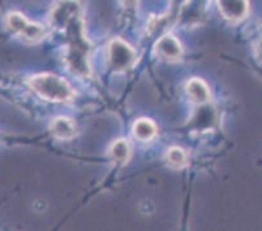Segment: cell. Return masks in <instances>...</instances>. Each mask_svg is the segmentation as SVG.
Listing matches in <instances>:
<instances>
[{
    "label": "cell",
    "mask_w": 262,
    "mask_h": 231,
    "mask_svg": "<svg viewBox=\"0 0 262 231\" xmlns=\"http://www.w3.org/2000/svg\"><path fill=\"white\" fill-rule=\"evenodd\" d=\"M29 85L42 99L49 101H67L75 95L70 83L49 73L33 75L29 80Z\"/></svg>",
    "instance_id": "1"
},
{
    "label": "cell",
    "mask_w": 262,
    "mask_h": 231,
    "mask_svg": "<svg viewBox=\"0 0 262 231\" xmlns=\"http://www.w3.org/2000/svg\"><path fill=\"white\" fill-rule=\"evenodd\" d=\"M6 22L12 33L24 39L25 42L37 43L45 37V28L40 23L30 22L20 12H12L7 16Z\"/></svg>",
    "instance_id": "2"
},
{
    "label": "cell",
    "mask_w": 262,
    "mask_h": 231,
    "mask_svg": "<svg viewBox=\"0 0 262 231\" xmlns=\"http://www.w3.org/2000/svg\"><path fill=\"white\" fill-rule=\"evenodd\" d=\"M135 49L124 40L116 38L108 44V60L114 70L120 71L130 68L135 63Z\"/></svg>",
    "instance_id": "3"
},
{
    "label": "cell",
    "mask_w": 262,
    "mask_h": 231,
    "mask_svg": "<svg viewBox=\"0 0 262 231\" xmlns=\"http://www.w3.org/2000/svg\"><path fill=\"white\" fill-rule=\"evenodd\" d=\"M156 52L168 61H176L183 54L182 44L173 35H163L156 44Z\"/></svg>",
    "instance_id": "4"
},
{
    "label": "cell",
    "mask_w": 262,
    "mask_h": 231,
    "mask_svg": "<svg viewBox=\"0 0 262 231\" xmlns=\"http://www.w3.org/2000/svg\"><path fill=\"white\" fill-rule=\"evenodd\" d=\"M219 11L223 14V17L227 20L236 22L243 20L247 16L249 4L244 0H232V2H219Z\"/></svg>",
    "instance_id": "5"
},
{
    "label": "cell",
    "mask_w": 262,
    "mask_h": 231,
    "mask_svg": "<svg viewBox=\"0 0 262 231\" xmlns=\"http://www.w3.org/2000/svg\"><path fill=\"white\" fill-rule=\"evenodd\" d=\"M187 92L190 99L196 103H206L210 100V91L208 85L200 78H192L187 83Z\"/></svg>",
    "instance_id": "6"
},
{
    "label": "cell",
    "mask_w": 262,
    "mask_h": 231,
    "mask_svg": "<svg viewBox=\"0 0 262 231\" xmlns=\"http://www.w3.org/2000/svg\"><path fill=\"white\" fill-rule=\"evenodd\" d=\"M51 133L58 139H71L76 134L75 122L67 117L55 118L51 123Z\"/></svg>",
    "instance_id": "7"
},
{
    "label": "cell",
    "mask_w": 262,
    "mask_h": 231,
    "mask_svg": "<svg viewBox=\"0 0 262 231\" xmlns=\"http://www.w3.org/2000/svg\"><path fill=\"white\" fill-rule=\"evenodd\" d=\"M133 134L142 142L151 140L157 135L156 123L149 118H140L133 125Z\"/></svg>",
    "instance_id": "8"
},
{
    "label": "cell",
    "mask_w": 262,
    "mask_h": 231,
    "mask_svg": "<svg viewBox=\"0 0 262 231\" xmlns=\"http://www.w3.org/2000/svg\"><path fill=\"white\" fill-rule=\"evenodd\" d=\"M130 156V147L129 143L125 139H118L111 144L110 147V157L115 161L116 164H123L127 163L129 160Z\"/></svg>",
    "instance_id": "9"
},
{
    "label": "cell",
    "mask_w": 262,
    "mask_h": 231,
    "mask_svg": "<svg viewBox=\"0 0 262 231\" xmlns=\"http://www.w3.org/2000/svg\"><path fill=\"white\" fill-rule=\"evenodd\" d=\"M166 159H167L168 165L175 169H182L187 164V155L179 147H172V148L168 149Z\"/></svg>",
    "instance_id": "10"
},
{
    "label": "cell",
    "mask_w": 262,
    "mask_h": 231,
    "mask_svg": "<svg viewBox=\"0 0 262 231\" xmlns=\"http://www.w3.org/2000/svg\"><path fill=\"white\" fill-rule=\"evenodd\" d=\"M254 57L258 63H262V38L254 44Z\"/></svg>",
    "instance_id": "11"
}]
</instances>
